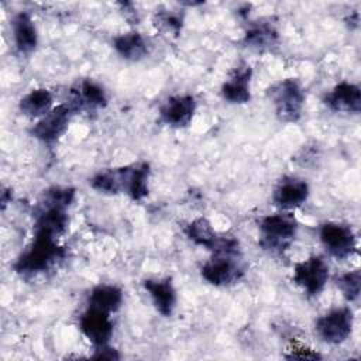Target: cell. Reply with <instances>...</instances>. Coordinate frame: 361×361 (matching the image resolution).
I'll return each mask as SVG.
<instances>
[{
	"label": "cell",
	"mask_w": 361,
	"mask_h": 361,
	"mask_svg": "<svg viewBox=\"0 0 361 361\" xmlns=\"http://www.w3.org/2000/svg\"><path fill=\"white\" fill-rule=\"evenodd\" d=\"M65 251L58 244V237L51 233L35 230L31 244L14 262V271L23 276H32L48 271L58 261L63 259Z\"/></svg>",
	"instance_id": "6da1fadb"
},
{
	"label": "cell",
	"mask_w": 361,
	"mask_h": 361,
	"mask_svg": "<svg viewBox=\"0 0 361 361\" xmlns=\"http://www.w3.org/2000/svg\"><path fill=\"white\" fill-rule=\"evenodd\" d=\"M298 228L299 223L290 212L267 214L258 223L259 245L269 254H283L293 244Z\"/></svg>",
	"instance_id": "7a4b0ae2"
},
{
	"label": "cell",
	"mask_w": 361,
	"mask_h": 361,
	"mask_svg": "<svg viewBox=\"0 0 361 361\" xmlns=\"http://www.w3.org/2000/svg\"><path fill=\"white\" fill-rule=\"evenodd\" d=\"M268 96L279 120L295 123L302 117L306 93L298 79H281L268 89Z\"/></svg>",
	"instance_id": "3957f363"
},
{
	"label": "cell",
	"mask_w": 361,
	"mask_h": 361,
	"mask_svg": "<svg viewBox=\"0 0 361 361\" xmlns=\"http://www.w3.org/2000/svg\"><path fill=\"white\" fill-rule=\"evenodd\" d=\"M202 278L217 288L235 285L244 276L240 254H212L200 268Z\"/></svg>",
	"instance_id": "277c9868"
},
{
	"label": "cell",
	"mask_w": 361,
	"mask_h": 361,
	"mask_svg": "<svg viewBox=\"0 0 361 361\" xmlns=\"http://www.w3.org/2000/svg\"><path fill=\"white\" fill-rule=\"evenodd\" d=\"M319 240L327 254L334 257L336 259H345L357 252V235L353 227L345 223H322L319 227Z\"/></svg>",
	"instance_id": "5b68a950"
},
{
	"label": "cell",
	"mask_w": 361,
	"mask_h": 361,
	"mask_svg": "<svg viewBox=\"0 0 361 361\" xmlns=\"http://www.w3.org/2000/svg\"><path fill=\"white\" fill-rule=\"evenodd\" d=\"M354 313L350 307H334L322 314L316 323L314 330L319 338L327 344H341L348 340L353 333Z\"/></svg>",
	"instance_id": "8992f818"
},
{
	"label": "cell",
	"mask_w": 361,
	"mask_h": 361,
	"mask_svg": "<svg viewBox=\"0 0 361 361\" xmlns=\"http://www.w3.org/2000/svg\"><path fill=\"white\" fill-rule=\"evenodd\" d=\"M329 276L330 268L324 258L320 255H310L295 264L292 281L306 293V296L314 298L323 292Z\"/></svg>",
	"instance_id": "52a82bcc"
},
{
	"label": "cell",
	"mask_w": 361,
	"mask_h": 361,
	"mask_svg": "<svg viewBox=\"0 0 361 361\" xmlns=\"http://www.w3.org/2000/svg\"><path fill=\"white\" fill-rule=\"evenodd\" d=\"M75 109L69 103L54 106L31 127V135L44 144L56 142L68 130Z\"/></svg>",
	"instance_id": "ba28073f"
},
{
	"label": "cell",
	"mask_w": 361,
	"mask_h": 361,
	"mask_svg": "<svg viewBox=\"0 0 361 361\" xmlns=\"http://www.w3.org/2000/svg\"><path fill=\"white\" fill-rule=\"evenodd\" d=\"M309 183L298 176L281 178L272 189V203L282 212L300 207L309 197Z\"/></svg>",
	"instance_id": "9c48e42d"
},
{
	"label": "cell",
	"mask_w": 361,
	"mask_h": 361,
	"mask_svg": "<svg viewBox=\"0 0 361 361\" xmlns=\"http://www.w3.org/2000/svg\"><path fill=\"white\" fill-rule=\"evenodd\" d=\"M196 107V99L189 93L169 96L159 109V120L172 128L188 127L193 120Z\"/></svg>",
	"instance_id": "30bf717a"
},
{
	"label": "cell",
	"mask_w": 361,
	"mask_h": 361,
	"mask_svg": "<svg viewBox=\"0 0 361 361\" xmlns=\"http://www.w3.org/2000/svg\"><path fill=\"white\" fill-rule=\"evenodd\" d=\"M79 329L94 347L106 345L113 336L111 314L87 306V309L79 317Z\"/></svg>",
	"instance_id": "8fae6325"
},
{
	"label": "cell",
	"mask_w": 361,
	"mask_h": 361,
	"mask_svg": "<svg viewBox=\"0 0 361 361\" xmlns=\"http://www.w3.org/2000/svg\"><path fill=\"white\" fill-rule=\"evenodd\" d=\"M252 68L248 63L237 65L223 82L220 94L230 104H245L251 100Z\"/></svg>",
	"instance_id": "7c38bea8"
},
{
	"label": "cell",
	"mask_w": 361,
	"mask_h": 361,
	"mask_svg": "<svg viewBox=\"0 0 361 361\" xmlns=\"http://www.w3.org/2000/svg\"><path fill=\"white\" fill-rule=\"evenodd\" d=\"M121 180V193H126L131 200L141 202L149 192L151 169L147 162H135L118 168Z\"/></svg>",
	"instance_id": "4fadbf2b"
},
{
	"label": "cell",
	"mask_w": 361,
	"mask_h": 361,
	"mask_svg": "<svg viewBox=\"0 0 361 361\" xmlns=\"http://www.w3.org/2000/svg\"><path fill=\"white\" fill-rule=\"evenodd\" d=\"M324 104L336 113L358 114L361 111V89L351 82H340L324 94Z\"/></svg>",
	"instance_id": "5bb4252c"
},
{
	"label": "cell",
	"mask_w": 361,
	"mask_h": 361,
	"mask_svg": "<svg viewBox=\"0 0 361 361\" xmlns=\"http://www.w3.org/2000/svg\"><path fill=\"white\" fill-rule=\"evenodd\" d=\"M69 104L78 110L94 111L107 106V94L103 86L92 79H82L71 90Z\"/></svg>",
	"instance_id": "9a60e30c"
},
{
	"label": "cell",
	"mask_w": 361,
	"mask_h": 361,
	"mask_svg": "<svg viewBox=\"0 0 361 361\" xmlns=\"http://www.w3.org/2000/svg\"><path fill=\"white\" fill-rule=\"evenodd\" d=\"M142 288L148 293L155 310L164 317L172 316L176 307V289L171 278H148L142 281Z\"/></svg>",
	"instance_id": "2e32d148"
},
{
	"label": "cell",
	"mask_w": 361,
	"mask_h": 361,
	"mask_svg": "<svg viewBox=\"0 0 361 361\" xmlns=\"http://www.w3.org/2000/svg\"><path fill=\"white\" fill-rule=\"evenodd\" d=\"M11 32L14 47L20 54L28 55L35 51L38 45V31L30 13L18 11L14 14L11 20Z\"/></svg>",
	"instance_id": "e0dca14e"
},
{
	"label": "cell",
	"mask_w": 361,
	"mask_h": 361,
	"mask_svg": "<svg viewBox=\"0 0 361 361\" xmlns=\"http://www.w3.org/2000/svg\"><path fill=\"white\" fill-rule=\"evenodd\" d=\"M113 48L126 61L137 62L148 55V42L144 35L135 30L121 32L113 38Z\"/></svg>",
	"instance_id": "ac0fdd59"
},
{
	"label": "cell",
	"mask_w": 361,
	"mask_h": 361,
	"mask_svg": "<svg viewBox=\"0 0 361 361\" xmlns=\"http://www.w3.org/2000/svg\"><path fill=\"white\" fill-rule=\"evenodd\" d=\"M54 107V96L48 89L38 87L25 93L18 102V110L30 118H41Z\"/></svg>",
	"instance_id": "d6986e66"
},
{
	"label": "cell",
	"mask_w": 361,
	"mask_h": 361,
	"mask_svg": "<svg viewBox=\"0 0 361 361\" xmlns=\"http://www.w3.org/2000/svg\"><path fill=\"white\" fill-rule=\"evenodd\" d=\"M123 305V290L113 283H99L96 285L87 299V306L100 309L107 313L117 312Z\"/></svg>",
	"instance_id": "ffe728a7"
},
{
	"label": "cell",
	"mask_w": 361,
	"mask_h": 361,
	"mask_svg": "<svg viewBox=\"0 0 361 361\" xmlns=\"http://www.w3.org/2000/svg\"><path fill=\"white\" fill-rule=\"evenodd\" d=\"M279 39L276 28L269 23H257L251 25L244 35V45L254 51H269L276 47Z\"/></svg>",
	"instance_id": "44dd1931"
},
{
	"label": "cell",
	"mask_w": 361,
	"mask_h": 361,
	"mask_svg": "<svg viewBox=\"0 0 361 361\" xmlns=\"http://www.w3.org/2000/svg\"><path fill=\"white\" fill-rule=\"evenodd\" d=\"M69 224V217L66 209L52 207V206H39V212L35 220V230H42L51 233L55 237H59L65 233Z\"/></svg>",
	"instance_id": "7402d4cb"
},
{
	"label": "cell",
	"mask_w": 361,
	"mask_h": 361,
	"mask_svg": "<svg viewBox=\"0 0 361 361\" xmlns=\"http://www.w3.org/2000/svg\"><path fill=\"white\" fill-rule=\"evenodd\" d=\"M186 237L196 245L203 247L206 250H212L216 244L220 234L213 228L212 223L206 217H197L192 221H189L185 227Z\"/></svg>",
	"instance_id": "603a6c76"
},
{
	"label": "cell",
	"mask_w": 361,
	"mask_h": 361,
	"mask_svg": "<svg viewBox=\"0 0 361 361\" xmlns=\"http://www.w3.org/2000/svg\"><path fill=\"white\" fill-rule=\"evenodd\" d=\"M89 185L92 189L103 195L121 193V180H120L118 168L100 169L89 179Z\"/></svg>",
	"instance_id": "cb8c5ba5"
},
{
	"label": "cell",
	"mask_w": 361,
	"mask_h": 361,
	"mask_svg": "<svg viewBox=\"0 0 361 361\" xmlns=\"http://www.w3.org/2000/svg\"><path fill=\"white\" fill-rule=\"evenodd\" d=\"M75 196H76V192L73 188L55 185V186L48 188L44 192L39 206H52V207L68 209L73 203Z\"/></svg>",
	"instance_id": "d4e9b609"
},
{
	"label": "cell",
	"mask_w": 361,
	"mask_h": 361,
	"mask_svg": "<svg viewBox=\"0 0 361 361\" xmlns=\"http://www.w3.org/2000/svg\"><path fill=\"white\" fill-rule=\"evenodd\" d=\"M337 288L347 302H355L361 292V272L360 269H353L341 274L336 281Z\"/></svg>",
	"instance_id": "484cf974"
},
{
	"label": "cell",
	"mask_w": 361,
	"mask_h": 361,
	"mask_svg": "<svg viewBox=\"0 0 361 361\" xmlns=\"http://www.w3.org/2000/svg\"><path fill=\"white\" fill-rule=\"evenodd\" d=\"M154 21L157 27L172 35H179L183 25L182 17L173 11H159L155 14Z\"/></svg>",
	"instance_id": "4316f807"
},
{
	"label": "cell",
	"mask_w": 361,
	"mask_h": 361,
	"mask_svg": "<svg viewBox=\"0 0 361 361\" xmlns=\"http://www.w3.org/2000/svg\"><path fill=\"white\" fill-rule=\"evenodd\" d=\"M290 353L285 355V358L288 360H319L322 358V355L312 350V348H307V347H303V345H298V347H293L292 350H289Z\"/></svg>",
	"instance_id": "83f0119b"
},
{
	"label": "cell",
	"mask_w": 361,
	"mask_h": 361,
	"mask_svg": "<svg viewBox=\"0 0 361 361\" xmlns=\"http://www.w3.org/2000/svg\"><path fill=\"white\" fill-rule=\"evenodd\" d=\"M92 358L94 360H109V361H114V360H120L121 355L118 354V351L113 347H110L109 344L106 345H100V347H96V351L94 354L92 355Z\"/></svg>",
	"instance_id": "f1b7e54d"
}]
</instances>
